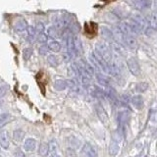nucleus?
I'll return each instance as SVG.
<instances>
[{
	"instance_id": "39448f33",
	"label": "nucleus",
	"mask_w": 157,
	"mask_h": 157,
	"mask_svg": "<svg viewBox=\"0 0 157 157\" xmlns=\"http://www.w3.org/2000/svg\"><path fill=\"white\" fill-rule=\"evenodd\" d=\"M82 152H83L85 157H97V152H96L95 148L92 145H90V144H85Z\"/></svg>"
},
{
	"instance_id": "9b49d317",
	"label": "nucleus",
	"mask_w": 157,
	"mask_h": 157,
	"mask_svg": "<svg viewBox=\"0 0 157 157\" xmlns=\"http://www.w3.org/2000/svg\"><path fill=\"white\" fill-rule=\"evenodd\" d=\"M24 137H25V132H23L22 130H16L14 132L13 140L15 142L20 144V142H22L24 140Z\"/></svg>"
},
{
	"instance_id": "b1692460",
	"label": "nucleus",
	"mask_w": 157,
	"mask_h": 157,
	"mask_svg": "<svg viewBox=\"0 0 157 157\" xmlns=\"http://www.w3.org/2000/svg\"><path fill=\"white\" fill-rule=\"evenodd\" d=\"M50 157H60V156H59V154H57V153H55V152H54V153H52L50 155Z\"/></svg>"
},
{
	"instance_id": "f3484780",
	"label": "nucleus",
	"mask_w": 157,
	"mask_h": 157,
	"mask_svg": "<svg viewBox=\"0 0 157 157\" xmlns=\"http://www.w3.org/2000/svg\"><path fill=\"white\" fill-rule=\"evenodd\" d=\"M135 88H136V91L137 92H144L145 90H147V88H148V83L145 82H139V83H136Z\"/></svg>"
},
{
	"instance_id": "4468645a",
	"label": "nucleus",
	"mask_w": 157,
	"mask_h": 157,
	"mask_svg": "<svg viewBox=\"0 0 157 157\" xmlns=\"http://www.w3.org/2000/svg\"><path fill=\"white\" fill-rule=\"evenodd\" d=\"M10 120H11V116L8 113H2V114H0V128L4 127Z\"/></svg>"
},
{
	"instance_id": "6ab92c4d",
	"label": "nucleus",
	"mask_w": 157,
	"mask_h": 157,
	"mask_svg": "<svg viewBox=\"0 0 157 157\" xmlns=\"http://www.w3.org/2000/svg\"><path fill=\"white\" fill-rule=\"evenodd\" d=\"M32 53H33V49L32 48H25L24 51H23L24 60H29V57L32 56Z\"/></svg>"
},
{
	"instance_id": "0eeeda50",
	"label": "nucleus",
	"mask_w": 157,
	"mask_h": 157,
	"mask_svg": "<svg viewBox=\"0 0 157 157\" xmlns=\"http://www.w3.org/2000/svg\"><path fill=\"white\" fill-rule=\"evenodd\" d=\"M95 109H96V113H97L98 117H99L100 121L102 123H104V124H107L108 123V115H107L106 111L104 110V108H103L101 105H96Z\"/></svg>"
},
{
	"instance_id": "5701e85b",
	"label": "nucleus",
	"mask_w": 157,
	"mask_h": 157,
	"mask_svg": "<svg viewBox=\"0 0 157 157\" xmlns=\"http://www.w3.org/2000/svg\"><path fill=\"white\" fill-rule=\"evenodd\" d=\"M15 155H16V157H25L24 152L21 149H19V148L15 151Z\"/></svg>"
},
{
	"instance_id": "2eb2a0df",
	"label": "nucleus",
	"mask_w": 157,
	"mask_h": 157,
	"mask_svg": "<svg viewBox=\"0 0 157 157\" xmlns=\"http://www.w3.org/2000/svg\"><path fill=\"white\" fill-rule=\"evenodd\" d=\"M47 47H48L49 50H51L53 52H59L61 50V44L58 41H51L48 44Z\"/></svg>"
},
{
	"instance_id": "393cba45",
	"label": "nucleus",
	"mask_w": 157,
	"mask_h": 157,
	"mask_svg": "<svg viewBox=\"0 0 157 157\" xmlns=\"http://www.w3.org/2000/svg\"><path fill=\"white\" fill-rule=\"evenodd\" d=\"M1 105H2V100L0 99V107H1Z\"/></svg>"
},
{
	"instance_id": "412c9836",
	"label": "nucleus",
	"mask_w": 157,
	"mask_h": 157,
	"mask_svg": "<svg viewBox=\"0 0 157 157\" xmlns=\"http://www.w3.org/2000/svg\"><path fill=\"white\" fill-rule=\"evenodd\" d=\"M48 47H47V45H43V46H40L39 47V49H38V51H39V53L41 54V55H45L46 54V52H48Z\"/></svg>"
},
{
	"instance_id": "6e6552de",
	"label": "nucleus",
	"mask_w": 157,
	"mask_h": 157,
	"mask_svg": "<svg viewBox=\"0 0 157 157\" xmlns=\"http://www.w3.org/2000/svg\"><path fill=\"white\" fill-rule=\"evenodd\" d=\"M151 0H134L135 6L140 10L148 9L151 6Z\"/></svg>"
},
{
	"instance_id": "1a4fd4ad",
	"label": "nucleus",
	"mask_w": 157,
	"mask_h": 157,
	"mask_svg": "<svg viewBox=\"0 0 157 157\" xmlns=\"http://www.w3.org/2000/svg\"><path fill=\"white\" fill-rule=\"evenodd\" d=\"M49 151H50V147H49V144H46V142H41L39 144L38 147V154L41 157H46L49 154Z\"/></svg>"
},
{
	"instance_id": "7ed1b4c3",
	"label": "nucleus",
	"mask_w": 157,
	"mask_h": 157,
	"mask_svg": "<svg viewBox=\"0 0 157 157\" xmlns=\"http://www.w3.org/2000/svg\"><path fill=\"white\" fill-rule=\"evenodd\" d=\"M10 145V137L7 131H0V146L4 149H7Z\"/></svg>"
},
{
	"instance_id": "4be33fe9",
	"label": "nucleus",
	"mask_w": 157,
	"mask_h": 157,
	"mask_svg": "<svg viewBox=\"0 0 157 157\" xmlns=\"http://www.w3.org/2000/svg\"><path fill=\"white\" fill-rule=\"evenodd\" d=\"M46 40H47V36H45V34H43L42 33H39V34H38V41L45 42Z\"/></svg>"
},
{
	"instance_id": "a211bd4d",
	"label": "nucleus",
	"mask_w": 157,
	"mask_h": 157,
	"mask_svg": "<svg viewBox=\"0 0 157 157\" xmlns=\"http://www.w3.org/2000/svg\"><path fill=\"white\" fill-rule=\"evenodd\" d=\"M27 29V22L25 20H20L19 22H17V24L15 25V29L18 32L24 31V29Z\"/></svg>"
},
{
	"instance_id": "9d476101",
	"label": "nucleus",
	"mask_w": 157,
	"mask_h": 157,
	"mask_svg": "<svg viewBox=\"0 0 157 157\" xmlns=\"http://www.w3.org/2000/svg\"><path fill=\"white\" fill-rule=\"evenodd\" d=\"M96 29H97V25L94 23H88L86 24V33L88 34V36L92 37L93 36L96 34Z\"/></svg>"
},
{
	"instance_id": "423d86ee",
	"label": "nucleus",
	"mask_w": 157,
	"mask_h": 157,
	"mask_svg": "<svg viewBox=\"0 0 157 157\" xmlns=\"http://www.w3.org/2000/svg\"><path fill=\"white\" fill-rule=\"evenodd\" d=\"M131 102H132V106L137 110H141L142 108H144V98H142L140 95L132 96L131 99Z\"/></svg>"
},
{
	"instance_id": "f8f14e48",
	"label": "nucleus",
	"mask_w": 157,
	"mask_h": 157,
	"mask_svg": "<svg viewBox=\"0 0 157 157\" xmlns=\"http://www.w3.org/2000/svg\"><path fill=\"white\" fill-rule=\"evenodd\" d=\"M109 154L111 156H116L119 152V145H118V142L116 140H112L111 144L109 145Z\"/></svg>"
},
{
	"instance_id": "ddd939ff",
	"label": "nucleus",
	"mask_w": 157,
	"mask_h": 157,
	"mask_svg": "<svg viewBox=\"0 0 157 157\" xmlns=\"http://www.w3.org/2000/svg\"><path fill=\"white\" fill-rule=\"evenodd\" d=\"M68 86V83L66 81H63V80H58L54 82V87L55 90L58 91H62L64 90H66V87Z\"/></svg>"
},
{
	"instance_id": "f257e3e1",
	"label": "nucleus",
	"mask_w": 157,
	"mask_h": 157,
	"mask_svg": "<svg viewBox=\"0 0 157 157\" xmlns=\"http://www.w3.org/2000/svg\"><path fill=\"white\" fill-rule=\"evenodd\" d=\"M127 65H128V68H129L130 72L132 74V75L136 77L140 76V74H141L140 66L136 58H134V57L130 58L129 60L127 61Z\"/></svg>"
},
{
	"instance_id": "f03ea898",
	"label": "nucleus",
	"mask_w": 157,
	"mask_h": 157,
	"mask_svg": "<svg viewBox=\"0 0 157 157\" xmlns=\"http://www.w3.org/2000/svg\"><path fill=\"white\" fill-rule=\"evenodd\" d=\"M123 39L126 43V45L131 48V49H136L137 47V41L136 37L132 36V33H126V34H122Z\"/></svg>"
},
{
	"instance_id": "20e7f679",
	"label": "nucleus",
	"mask_w": 157,
	"mask_h": 157,
	"mask_svg": "<svg viewBox=\"0 0 157 157\" xmlns=\"http://www.w3.org/2000/svg\"><path fill=\"white\" fill-rule=\"evenodd\" d=\"M36 148V140L34 139H27L24 141V150L27 152H33Z\"/></svg>"
},
{
	"instance_id": "dca6fc26",
	"label": "nucleus",
	"mask_w": 157,
	"mask_h": 157,
	"mask_svg": "<svg viewBox=\"0 0 157 157\" xmlns=\"http://www.w3.org/2000/svg\"><path fill=\"white\" fill-rule=\"evenodd\" d=\"M47 62L50 64L52 67H57L59 64H60V60H59V58L55 55H49L47 57Z\"/></svg>"
},
{
	"instance_id": "aec40b11",
	"label": "nucleus",
	"mask_w": 157,
	"mask_h": 157,
	"mask_svg": "<svg viewBox=\"0 0 157 157\" xmlns=\"http://www.w3.org/2000/svg\"><path fill=\"white\" fill-rule=\"evenodd\" d=\"M96 78H97V81L99 82V83H101L102 86H108V83H109V82H108V80H107V78H105L104 76L97 75Z\"/></svg>"
}]
</instances>
